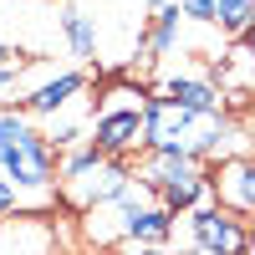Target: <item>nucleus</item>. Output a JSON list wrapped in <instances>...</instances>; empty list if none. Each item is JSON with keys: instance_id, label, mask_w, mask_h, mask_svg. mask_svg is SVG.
<instances>
[{"instance_id": "obj_1", "label": "nucleus", "mask_w": 255, "mask_h": 255, "mask_svg": "<svg viewBox=\"0 0 255 255\" xmlns=\"http://www.w3.org/2000/svg\"><path fill=\"white\" fill-rule=\"evenodd\" d=\"M143 102H148L143 87H133V82H113L108 102H102V113H97L92 133H87V143L97 148V153H108V158L138 153V148H143Z\"/></svg>"}, {"instance_id": "obj_2", "label": "nucleus", "mask_w": 255, "mask_h": 255, "mask_svg": "<svg viewBox=\"0 0 255 255\" xmlns=\"http://www.w3.org/2000/svg\"><path fill=\"white\" fill-rule=\"evenodd\" d=\"M189 240H194V250H209V255H255L250 225L240 215H230L225 204L189 209Z\"/></svg>"}, {"instance_id": "obj_3", "label": "nucleus", "mask_w": 255, "mask_h": 255, "mask_svg": "<svg viewBox=\"0 0 255 255\" xmlns=\"http://www.w3.org/2000/svg\"><path fill=\"white\" fill-rule=\"evenodd\" d=\"M128 184H133V168H128L123 158H102V163H92V168H82V174L61 179V199H67L72 209H82V215H87V209L118 199Z\"/></svg>"}, {"instance_id": "obj_4", "label": "nucleus", "mask_w": 255, "mask_h": 255, "mask_svg": "<svg viewBox=\"0 0 255 255\" xmlns=\"http://www.w3.org/2000/svg\"><path fill=\"white\" fill-rule=\"evenodd\" d=\"M82 92H87V72H56V77H46L41 87H31L20 97V113L26 118H56L61 108H72Z\"/></svg>"}, {"instance_id": "obj_5", "label": "nucleus", "mask_w": 255, "mask_h": 255, "mask_svg": "<svg viewBox=\"0 0 255 255\" xmlns=\"http://www.w3.org/2000/svg\"><path fill=\"white\" fill-rule=\"evenodd\" d=\"M215 204L230 215H255V158H230L215 168Z\"/></svg>"}, {"instance_id": "obj_6", "label": "nucleus", "mask_w": 255, "mask_h": 255, "mask_svg": "<svg viewBox=\"0 0 255 255\" xmlns=\"http://www.w3.org/2000/svg\"><path fill=\"white\" fill-rule=\"evenodd\" d=\"M168 102H179V108L189 113H225V92L215 87V77L209 72H194V77H163V87H158Z\"/></svg>"}, {"instance_id": "obj_7", "label": "nucleus", "mask_w": 255, "mask_h": 255, "mask_svg": "<svg viewBox=\"0 0 255 255\" xmlns=\"http://www.w3.org/2000/svg\"><path fill=\"white\" fill-rule=\"evenodd\" d=\"M56 250V230L46 220H31V215H15L0 230V255H51Z\"/></svg>"}, {"instance_id": "obj_8", "label": "nucleus", "mask_w": 255, "mask_h": 255, "mask_svg": "<svg viewBox=\"0 0 255 255\" xmlns=\"http://www.w3.org/2000/svg\"><path fill=\"white\" fill-rule=\"evenodd\" d=\"M61 36H67L72 56L97 61V20L82 10V5H61Z\"/></svg>"}, {"instance_id": "obj_9", "label": "nucleus", "mask_w": 255, "mask_h": 255, "mask_svg": "<svg viewBox=\"0 0 255 255\" xmlns=\"http://www.w3.org/2000/svg\"><path fill=\"white\" fill-rule=\"evenodd\" d=\"M168 235H174V209H163V204H148L128 225V245H168Z\"/></svg>"}, {"instance_id": "obj_10", "label": "nucleus", "mask_w": 255, "mask_h": 255, "mask_svg": "<svg viewBox=\"0 0 255 255\" xmlns=\"http://www.w3.org/2000/svg\"><path fill=\"white\" fill-rule=\"evenodd\" d=\"M41 138V128H31L26 113H15V108H0V153H10V148H26Z\"/></svg>"}, {"instance_id": "obj_11", "label": "nucleus", "mask_w": 255, "mask_h": 255, "mask_svg": "<svg viewBox=\"0 0 255 255\" xmlns=\"http://www.w3.org/2000/svg\"><path fill=\"white\" fill-rule=\"evenodd\" d=\"M215 26L225 36H240L255 26V0H215Z\"/></svg>"}, {"instance_id": "obj_12", "label": "nucleus", "mask_w": 255, "mask_h": 255, "mask_svg": "<svg viewBox=\"0 0 255 255\" xmlns=\"http://www.w3.org/2000/svg\"><path fill=\"white\" fill-rule=\"evenodd\" d=\"M46 138H51V148H77L82 138H87V123H82V118H61V123H56V118H51V133H46Z\"/></svg>"}, {"instance_id": "obj_13", "label": "nucleus", "mask_w": 255, "mask_h": 255, "mask_svg": "<svg viewBox=\"0 0 255 255\" xmlns=\"http://www.w3.org/2000/svg\"><path fill=\"white\" fill-rule=\"evenodd\" d=\"M20 204H26V199H20V189L0 174V220H5V215H20Z\"/></svg>"}, {"instance_id": "obj_14", "label": "nucleus", "mask_w": 255, "mask_h": 255, "mask_svg": "<svg viewBox=\"0 0 255 255\" xmlns=\"http://www.w3.org/2000/svg\"><path fill=\"white\" fill-rule=\"evenodd\" d=\"M189 20H199V26H215V0H179Z\"/></svg>"}, {"instance_id": "obj_15", "label": "nucleus", "mask_w": 255, "mask_h": 255, "mask_svg": "<svg viewBox=\"0 0 255 255\" xmlns=\"http://www.w3.org/2000/svg\"><path fill=\"white\" fill-rule=\"evenodd\" d=\"M20 82V61H5V67H0V87H15Z\"/></svg>"}, {"instance_id": "obj_16", "label": "nucleus", "mask_w": 255, "mask_h": 255, "mask_svg": "<svg viewBox=\"0 0 255 255\" xmlns=\"http://www.w3.org/2000/svg\"><path fill=\"white\" fill-rule=\"evenodd\" d=\"M5 61H15V51L5 46V41H0V67H5Z\"/></svg>"}, {"instance_id": "obj_17", "label": "nucleus", "mask_w": 255, "mask_h": 255, "mask_svg": "<svg viewBox=\"0 0 255 255\" xmlns=\"http://www.w3.org/2000/svg\"><path fill=\"white\" fill-rule=\"evenodd\" d=\"M189 255H209V250H189Z\"/></svg>"}]
</instances>
